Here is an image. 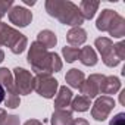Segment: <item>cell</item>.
I'll list each match as a JSON object with an SVG mask.
<instances>
[{
	"mask_svg": "<svg viewBox=\"0 0 125 125\" xmlns=\"http://www.w3.org/2000/svg\"><path fill=\"white\" fill-rule=\"evenodd\" d=\"M28 63L37 74H53L62 69V60L57 53L49 52L43 44L34 41L28 52Z\"/></svg>",
	"mask_w": 125,
	"mask_h": 125,
	"instance_id": "cell-1",
	"label": "cell"
},
{
	"mask_svg": "<svg viewBox=\"0 0 125 125\" xmlns=\"http://www.w3.org/2000/svg\"><path fill=\"white\" fill-rule=\"evenodd\" d=\"M46 10L50 16L56 18L59 22L74 27H81L84 22V18L78 9V6L69 0H47L46 2Z\"/></svg>",
	"mask_w": 125,
	"mask_h": 125,
	"instance_id": "cell-2",
	"label": "cell"
},
{
	"mask_svg": "<svg viewBox=\"0 0 125 125\" xmlns=\"http://www.w3.org/2000/svg\"><path fill=\"white\" fill-rule=\"evenodd\" d=\"M96 27L100 31L109 32L115 38H122L125 35V19L118 12L110 9H104L100 12L96 21Z\"/></svg>",
	"mask_w": 125,
	"mask_h": 125,
	"instance_id": "cell-3",
	"label": "cell"
},
{
	"mask_svg": "<svg viewBox=\"0 0 125 125\" xmlns=\"http://www.w3.org/2000/svg\"><path fill=\"white\" fill-rule=\"evenodd\" d=\"M27 44H28V40L24 34H21L15 28L0 21V47L6 46L12 50V53L21 54L27 49Z\"/></svg>",
	"mask_w": 125,
	"mask_h": 125,
	"instance_id": "cell-4",
	"label": "cell"
},
{
	"mask_svg": "<svg viewBox=\"0 0 125 125\" xmlns=\"http://www.w3.org/2000/svg\"><path fill=\"white\" fill-rule=\"evenodd\" d=\"M0 84L5 88V103L8 107L15 109L19 106L21 99L19 94L15 88V81H13V74L8 69V68H0Z\"/></svg>",
	"mask_w": 125,
	"mask_h": 125,
	"instance_id": "cell-5",
	"label": "cell"
},
{
	"mask_svg": "<svg viewBox=\"0 0 125 125\" xmlns=\"http://www.w3.org/2000/svg\"><path fill=\"white\" fill-rule=\"evenodd\" d=\"M59 90L57 81L50 74H37L34 77V91L44 99H53Z\"/></svg>",
	"mask_w": 125,
	"mask_h": 125,
	"instance_id": "cell-6",
	"label": "cell"
},
{
	"mask_svg": "<svg viewBox=\"0 0 125 125\" xmlns=\"http://www.w3.org/2000/svg\"><path fill=\"white\" fill-rule=\"evenodd\" d=\"M94 46L97 47V50H99V53H100L103 62H104V65L113 68V66H118V65L121 63V60H119V59L116 57V54H115L113 43H112L110 38H107V37H99V38H96Z\"/></svg>",
	"mask_w": 125,
	"mask_h": 125,
	"instance_id": "cell-7",
	"label": "cell"
},
{
	"mask_svg": "<svg viewBox=\"0 0 125 125\" xmlns=\"http://www.w3.org/2000/svg\"><path fill=\"white\" fill-rule=\"evenodd\" d=\"M13 81H15V88L18 94H30L34 90V77L31 75L30 71L24 68H15L13 69Z\"/></svg>",
	"mask_w": 125,
	"mask_h": 125,
	"instance_id": "cell-8",
	"label": "cell"
},
{
	"mask_svg": "<svg viewBox=\"0 0 125 125\" xmlns=\"http://www.w3.org/2000/svg\"><path fill=\"white\" fill-rule=\"evenodd\" d=\"M113 107H115V100L110 96H102L96 99L91 107V115L96 121H104L113 110Z\"/></svg>",
	"mask_w": 125,
	"mask_h": 125,
	"instance_id": "cell-9",
	"label": "cell"
},
{
	"mask_svg": "<svg viewBox=\"0 0 125 125\" xmlns=\"http://www.w3.org/2000/svg\"><path fill=\"white\" fill-rule=\"evenodd\" d=\"M103 78H104V75H102V74H93V75H90L87 80H84L83 85L80 87L81 94L85 96V97H88L90 100L94 99V97H97L100 94V85H102Z\"/></svg>",
	"mask_w": 125,
	"mask_h": 125,
	"instance_id": "cell-10",
	"label": "cell"
},
{
	"mask_svg": "<svg viewBox=\"0 0 125 125\" xmlns=\"http://www.w3.org/2000/svg\"><path fill=\"white\" fill-rule=\"evenodd\" d=\"M9 21L16 25V27H27L31 21H32V12H30L27 8L19 6V5H13L10 8V10L8 12Z\"/></svg>",
	"mask_w": 125,
	"mask_h": 125,
	"instance_id": "cell-11",
	"label": "cell"
},
{
	"mask_svg": "<svg viewBox=\"0 0 125 125\" xmlns=\"http://www.w3.org/2000/svg\"><path fill=\"white\" fill-rule=\"evenodd\" d=\"M72 91L71 88H68L66 85H62L59 87L57 93H56V97H54V107L56 109H66L71 102H72Z\"/></svg>",
	"mask_w": 125,
	"mask_h": 125,
	"instance_id": "cell-12",
	"label": "cell"
},
{
	"mask_svg": "<svg viewBox=\"0 0 125 125\" xmlns=\"http://www.w3.org/2000/svg\"><path fill=\"white\" fill-rule=\"evenodd\" d=\"M85 40H87V32L81 27H74L66 34V41L71 44V47H78V46L84 44Z\"/></svg>",
	"mask_w": 125,
	"mask_h": 125,
	"instance_id": "cell-13",
	"label": "cell"
},
{
	"mask_svg": "<svg viewBox=\"0 0 125 125\" xmlns=\"http://www.w3.org/2000/svg\"><path fill=\"white\" fill-rule=\"evenodd\" d=\"M119 88H121V81L118 77H113V75L106 77L104 75L102 85H100V94H104V96L115 94L116 91H119Z\"/></svg>",
	"mask_w": 125,
	"mask_h": 125,
	"instance_id": "cell-14",
	"label": "cell"
},
{
	"mask_svg": "<svg viewBox=\"0 0 125 125\" xmlns=\"http://www.w3.org/2000/svg\"><path fill=\"white\" fill-rule=\"evenodd\" d=\"M50 122L52 125H72L74 124L72 112L68 109H56L52 115Z\"/></svg>",
	"mask_w": 125,
	"mask_h": 125,
	"instance_id": "cell-15",
	"label": "cell"
},
{
	"mask_svg": "<svg viewBox=\"0 0 125 125\" xmlns=\"http://www.w3.org/2000/svg\"><path fill=\"white\" fill-rule=\"evenodd\" d=\"M78 59L81 60V63L85 65V66H94L97 63V54H96V50L90 46H85V47H81L80 49V56Z\"/></svg>",
	"mask_w": 125,
	"mask_h": 125,
	"instance_id": "cell-16",
	"label": "cell"
},
{
	"mask_svg": "<svg viewBox=\"0 0 125 125\" xmlns=\"http://www.w3.org/2000/svg\"><path fill=\"white\" fill-rule=\"evenodd\" d=\"M99 6H100L99 2H93V0H83V2L80 3V6H78V9H80V12H81V15H83L84 19H93L94 15H96V12H97V9H99Z\"/></svg>",
	"mask_w": 125,
	"mask_h": 125,
	"instance_id": "cell-17",
	"label": "cell"
},
{
	"mask_svg": "<svg viewBox=\"0 0 125 125\" xmlns=\"http://www.w3.org/2000/svg\"><path fill=\"white\" fill-rule=\"evenodd\" d=\"M84 80H85L84 72L80 71V69H75V68H72L71 71H68L66 75H65V81H66V84H69L72 88H80V87L83 85Z\"/></svg>",
	"mask_w": 125,
	"mask_h": 125,
	"instance_id": "cell-18",
	"label": "cell"
},
{
	"mask_svg": "<svg viewBox=\"0 0 125 125\" xmlns=\"http://www.w3.org/2000/svg\"><path fill=\"white\" fill-rule=\"evenodd\" d=\"M37 41H38L40 44H43V46L49 50V49H52V47L56 46L57 38H56V34H54L53 31H50V30H43V31L38 32Z\"/></svg>",
	"mask_w": 125,
	"mask_h": 125,
	"instance_id": "cell-19",
	"label": "cell"
},
{
	"mask_svg": "<svg viewBox=\"0 0 125 125\" xmlns=\"http://www.w3.org/2000/svg\"><path fill=\"white\" fill-rule=\"evenodd\" d=\"M69 106L72 107L74 112H85V110L90 109V106H91V100H90L88 97L80 94V96H77V97H72V102H71Z\"/></svg>",
	"mask_w": 125,
	"mask_h": 125,
	"instance_id": "cell-20",
	"label": "cell"
},
{
	"mask_svg": "<svg viewBox=\"0 0 125 125\" xmlns=\"http://www.w3.org/2000/svg\"><path fill=\"white\" fill-rule=\"evenodd\" d=\"M62 54H63V57L66 59V62H74L78 59L80 56V47H71V46H65L63 49H62Z\"/></svg>",
	"mask_w": 125,
	"mask_h": 125,
	"instance_id": "cell-21",
	"label": "cell"
},
{
	"mask_svg": "<svg viewBox=\"0 0 125 125\" xmlns=\"http://www.w3.org/2000/svg\"><path fill=\"white\" fill-rule=\"evenodd\" d=\"M113 50H115V54L119 60L125 59V43L124 41H119V43L113 44Z\"/></svg>",
	"mask_w": 125,
	"mask_h": 125,
	"instance_id": "cell-22",
	"label": "cell"
},
{
	"mask_svg": "<svg viewBox=\"0 0 125 125\" xmlns=\"http://www.w3.org/2000/svg\"><path fill=\"white\" fill-rule=\"evenodd\" d=\"M12 6H13V2H12V0H5V2H0V19L6 15V12L10 10Z\"/></svg>",
	"mask_w": 125,
	"mask_h": 125,
	"instance_id": "cell-23",
	"label": "cell"
},
{
	"mask_svg": "<svg viewBox=\"0 0 125 125\" xmlns=\"http://www.w3.org/2000/svg\"><path fill=\"white\" fill-rule=\"evenodd\" d=\"M109 125H125V113L121 112V113L115 115V116L110 119Z\"/></svg>",
	"mask_w": 125,
	"mask_h": 125,
	"instance_id": "cell-24",
	"label": "cell"
},
{
	"mask_svg": "<svg viewBox=\"0 0 125 125\" xmlns=\"http://www.w3.org/2000/svg\"><path fill=\"white\" fill-rule=\"evenodd\" d=\"M2 125H19V116H16V115H8L6 119L2 122Z\"/></svg>",
	"mask_w": 125,
	"mask_h": 125,
	"instance_id": "cell-25",
	"label": "cell"
},
{
	"mask_svg": "<svg viewBox=\"0 0 125 125\" xmlns=\"http://www.w3.org/2000/svg\"><path fill=\"white\" fill-rule=\"evenodd\" d=\"M72 125H90L85 119H83V118H78V119H74V124Z\"/></svg>",
	"mask_w": 125,
	"mask_h": 125,
	"instance_id": "cell-26",
	"label": "cell"
},
{
	"mask_svg": "<svg viewBox=\"0 0 125 125\" xmlns=\"http://www.w3.org/2000/svg\"><path fill=\"white\" fill-rule=\"evenodd\" d=\"M24 125H43V124H41L38 119H28Z\"/></svg>",
	"mask_w": 125,
	"mask_h": 125,
	"instance_id": "cell-27",
	"label": "cell"
},
{
	"mask_svg": "<svg viewBox=\"0 0 125 125\" xmlns=\"http://www.w3.org/2000/svg\"><path fill=\"white\" fill-rule=\"evenodd\" d=\"M6 116H8L6 110H5V109H0V125H2V122L6 119Z\"/></svg>",
	"mask_w": 125,
	"mask_h": 125,
	"instance_id": "cell-28",
	"label": "cell"
},
{
	"mask_svg": "<svg viewBox=\"0 0 125 125\" xmlns=\"http://www.w3.org/2000/svg\"><path fill=\"white\" fill-rule=\"evenodd\" d=\"M5 96H6V93H5V88L2 87V84H0V103H2V102H5Z\"/></svg>",
	"mask_w": 125,
	"mask_h": 125,
	"instance_id": "cell-29",
	"label": "cell"
},
{
	"mask_svg": "<svg viewBox=\"0 0 125 125\" xmlns=\"http://www.w3.org/2000/svg\"><path fill=\"white\" fill-rule=\"evenodd\" d=\"M119 102H121V104H125V90L121 91V94H119Z\"/></svg>",
	"mask_w": 125,
	"mask_h": 125,
	"instance_id": "cell-30",
	"label": "cell"
},
{
	"mask_svg": "<svg viewBox=\"0 0 125 125\" xmlns=\"http://www.w3.org/2000/svg\"><path fill=\"white\" fill-rule=\"evenodd\" d=\"M3 59H5V52H3L2 49H0V63L3 62Z\"/></svg>",
	"mask_w": 125,
	"mask_h": 125,
	"instance_id": "cell-31",
	"label": "cell"
}]
</instances>
